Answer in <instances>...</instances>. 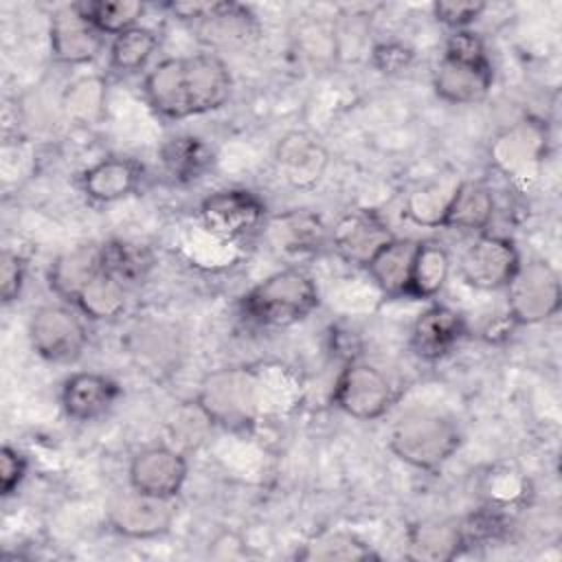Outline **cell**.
Here are the masks:
<instances>
[{
  "label": "cell",
  "instance_id": "22",
  "mask_svg": "<svg viewBox=\"0 0 562 562\" xmlns=\"http://www.w3.org/2000/svg\"><path fill=\"white\" fill-rule=\"evenodd\" d=\"M494 215L492 191L474 180H461L454 187L441 226L459 231H483Z\"/></svg>",
  "mask_w": 562,
  "mask_h": 562
},
{
  "label": "cell",
  "instance_id": "12",
  "mask_svg": "<svg viewBox=\"0 0 562 562\" xmlns=\"http://www.w3.org/2000/svg\"><path fill=\"white\" fill-rule=\"evenodd\" d=\"M187 459L169 446H151L134 454L130 463V487L143 494L176 498L187 481Z\"/></svg>",
  "mask_w": 562,
  "mask_h": 562
},
{
  "label": "cell",
  "instance_id": "11",
  "mask_svg": "<svg viewBox=\"0 0 562 562\" xmlns=\"http://www.w3.org/2000/svg\"><path fill=\"white\" fill-rule=\"evenodd\" d=\"M178 509L173 498H160L143 492H127L110 501L108 525L125 538H156L169 531Z\"/></svg>",
  "mask_w": 562,
  "mask_h": 562
},
{
  "label": "cell",
  "instance_id": "16",
  "mask_svg": "<svg viewBox=\"0 0 562 562\" xmlns=\"http://www.w3.org/2000/svg\"><path fill=\"white\" fill-rule=\"evenodd\" d=\"M121 386L105 373L77 371L61 386V408L70 419L94 422L119 400Z\"/></svg>",
  "mask_w": 562,
  "mask_h": 562
},
{
  "label": "cell",
  "instance_id": "4",
  "mask_svg": "<svg viewBox=\"0 0 562 562\" xmlns=\"http://www.w3.org/2000/svg\"><path fill=\"white\" fill-rule=\"evenodd\" d=\"M259 378L246 367H228L209 373L200 382L195 404L211 424L244 430L259 415Z\"/></svg>",
  "mask_w": 562,
  "mask_h": 562
},
{
  "label": "cell",
  "instance_id": "1",
  "mask_svg": "<svg viewBox=\"0 0 562 562\" xmlns=\"http://www.w3.org/2000/svg\"><path fill=\"white\" fill-rule=\"evenodd\" d=\"M233 79L226 64L213 53L167 57L143 81L147 103L167 119H189L222 108L231 97Z\"/></svg>",
  "mask_w": 562,
  "mask_h": 562
},
{
  "label": "cell",
  "instance_id": "19",
  "mask_svg": "<svg viewBox=\"0 0 562 562\" xmlns=\"http://www.w3.org/2000/svg\"><path fill=\"white\" fill-rule=\"evenodd\" d=\"M101 270L103 244H81L53 259V263L48 266V285L57 296L75 301L81 288L92 281Z\"/></svg>",
  "mask_w": 562,
  "mask_h": 562
},
{
  "label": "cell",
  "instance_id": "14",
  "mask_svg": "<svg viewBox=\"0 0 562 562\" xmlns=\"http://www.w3.org/2000/svg\"><path fill=\"white\" fill-rule=\"evenodd\" d=\"M50 55L59 64L92 61L103 48V35L81 15L77 4H66L50 15Z\"/></svg>",
  "mask_w": 562,
  "mask_h": 562
},
{
  "label": "cell",
  "instance_id": "10",
  "mask_svg": "<svg viewBox=\"0 0 562 562\" xmlns=\"http://www.w3.org/2000/svg\"><path fill=\"white\" fill-rule=\"evenodd\" d=\"M520 266V255L512 239L481 233L461 255L459 270L465 283L479 290H501Z\"/></svg>",
  "mask_w": 562,
  "mask_h": 562
},
{
  "label": "cell",
  "instance_id": "32",
  "mask_svg": "<svg viewBox=\"0 0 562 562\" xmlns=\"http://www.w3.org/2000/svg\"><path fill=\"white\" fill-rule=\"evenodd\" d=\"M454 184L430 182L406 198V215L419 226H441L450 198L454 193Z\"/></svg>",
  "mask_w": 562,
  "mask_h": 562
},
{
  "label": "cell",
  "instance_id": "18",
  "mask_svg": "<svg viewBox=\"0 0 562 562\" xmlns=\"http://www.w3.org/2000/svg\"><path fill=\"white\" fill-rule=\"evenodd\" d=\"M140 178L143 167L134 158L110 156L83 171L81 189L94 202H116L127 198L138 187Z\"/></svg>",
  "mask_w": 562,
  "mask_h": 562
},
{
  "label": "cell",
  "instance_id": "8",
  "mask_svg": "<svg viewBox=\"0 0 562 562\" xmlns=\"http://www.w3.org/2000/svg\"><path fill=\"white\" fill-rule=\"evenodd\" d=\"M395 400L389 375L369 362H349L334 386V402L340 411L356 419L382 417Z\"/></svg>",
  "mask_w": 562,
  "mask_h": 562
},
{
  "label": "cell",
  "instance_id": "20",
  "mask_svg": "<svg viewBox=\"0 0 562 562\" xmlns=\"http://www.w3.org/2000/svg\"><path fill=\"white\" fill-rule=\"evenodd\" d=\"M465 549L461 522L424 520L406 533V558L417 562H448Z\"/></svg>",
  "mask_w": 562,
  "mask_h": 562
},
{
  "label": "cell",
  "instance_id": "35",
  "mask_svg": "<svg viewBox=\"0 0 562 562\" xmlns=\"http://www.w3.org/2000/svg\"><path fill=\"white\" fill-rule=\"evenodd\" d=\"M26 468H29L26 457L18 448L4 443L0 450V494L2 496H11L20 487V483L26 476Z\"/></svg>",
  "mask_w": 562,
  "mask_h": 562
},
{
  "label": "cell",
  "instance_id": "2",
  "mask_svg": "<svg viewBox=\"0 0 562 562\" xmlns=\"http://www.w3.org/2000/svg\"><path fill=\"white\" fill-rule=\"evenodd\" d=\"M494 81L485 44L472 29L452 31L432 72L435 94L454 105L479 103Z\"/></svg>",
  "mask_w": 562,
  "mask_h": 562
},
{
  "label": "cell",
  "instance_id": "24",
  "mask_svg": "<svg viewBox=\"0 0 562 562\" xmlns=\"http://www.w3.org/2000/svg\"><path fill=\"white\" fill-rule=\"evenodd\" d=\"M279 169L285 173L296 187L314 184L325 169V151L323 147L310 138L307 134H288L277 147Z\"/></svg>",
  "mask_w": 562,
  "mask_h": 562
},
{
  "label": "cell",
  "instance_id": "30",
  "mask_svg": "<svg viewBox=\"0 0 562 562\" xmlns=\"http://www.w3.org/2000/svg\"><path fill=\"white\" fill-rule=\"evenodd\" d=\"M299 560H316V562H356L378 558L371 547L349 531H325L314 536L303 544L296 553Z\"/></svg>",
  "mask_w": 562,
  "mask_h": 562
},
{
  "label": "cell",
  "instance_id": "23",
  "mask_svg": "<svg viewBox=\"0 0 562 562\" xmlns=\"http://www.w3.org/2000/svg\"><path fill=\"white\" fill-rule=\"evenodd\" d=\"M213 149L193 134H178L162 143L160 162L178 182H195L213 167Z\"/></svg>",
  "mask_w": 562,
  "mask_h": 562
},
{
  "label": "cell",
  "instance_id": "33",
  "mask_svg": "<svg viewBox=\"0 0 562 562\" xmlns=\"http://www.w3.org/2000/svg\"><path fill=\"white\" fill-rule=\"evenodd\" d=\"M105 86L99 77H81L64 92V110L79 123H94L103 114Z\"/></svg>",
  "mask_w": 562,
  "mask_h": 562
},
{
  "label": "cell",
  "instance_id": "37",
  "mask_svg": "<svg viewBox=\"0 0 562 562\" xmlns=\"http://www.w3.org/2000/svg\"><path fill=\"white\" fill-rule=\"evenodd\" d=\"M413 59V50L400 42H386L373 48V64L382 72H400L404 70Z\"/></svg>",
  "mask_w": 562,
  "mask_h": 562
},
{
  "label": "cell",
  "instance_id": "3",
  "mask_svg": "<svg viewBox=\"0 0 562 562\" xmlns=\"http://www.w3.org/2000/svg\"><path fill=\"white\" fill-rule=\"evenodd\" d=\"M318 305V290L299 268L279 270L241 296V312L263 327H285L307 318Z\"/></svg>",
  "mask_w": 562,
  "mask_h": 562
},
{
  "label": "cell",
  "instance_id": "15",
  "mask_svg": "<svg viewBox=\"0 0 562 562\" xmlns=\"http://www.w3.org/2000/svg\"><path fill=\"white\" fill-rule=\"evenodd\" d=\"M544 130L533 121H520L505 130L492 143V160L496 167L514 180H527L536 173V167L544 154Z\"/></svg>",
  "mask_w": 562,
  "mask_h": 562
},
{
  "label": "cell",
  "instance_id": "29",
  "mask_svg": "<svg viewBox=\"0 0 562 562\" xmlns=\"http://www.w3.org/2000/svg\"><path fill=\"white\" fill-rule=\"evenodd\" d=\"M151 268L154 255L147 246L123 239L103 244V270L116 277L121 283H140Z\"/></svg>",
  "mask_w": 562,
  "mask_h": 562
},
{
  "label": "cell",
  "instance_id": "26",
  "mask_svg": "<svg viewBox=\"0 0 562 562\" xmlns=\"http://www.w3.org/2000/svg\"><path fill=\"white\" fill-rule=\"evenodd\" d=\"M268 233L277 248L292 252L314 250L325 241L327 235L323 222L307 211H290L270 220Z\"/></svg>",
  "mask_w": 562,
  "mask_h": 562
},
{
  "label": "cell",
  "instance_id": "6",
  "mask_svg": "<svg viewBox=\"0 0 562 562\" xmlns=\"http://www.w3.org/2000/svg\"><path fill=\"white\" fill-rule=\"evenodd\" d=\"M505 290L507 314L516 325H536L560 312V277L542 259H531L527 263L520 261Z\"/></svg>",
  "mask_w": 562,
  "mask_h": 562
},
{
  "label": "cell",
  "instance_id": "27",
  "mask_svg": "<svg viewBox=\"0 0 562 562\" xmlns=\"http://www.w3.org/2000/svg\"><path fill=\"white\" fill-rule=\"evenodd\" d=\"M79 312L92 321H112L125 310V283L101 270L75 296Z\"/></svg>",
  "mask_w": 562,
  "mask_h": 562
},
{
  "label": "cell",
  "instance_id": "31",
  "mask_svg": "<svg viewBox=\"0 0 562 562\" xmlns=\"http://www.w3.org/2000/svg\"><path fill=\"white\" fill-rule=\"evenodd\" d=\"M158 48V35L147 26H132L121 35L112 37L110 66L116 72H138L145 68L149 57Z\"/></svg>",
  "mask_w": 562,
  "mask_h": 562
},
{
  "label": "cell",
  "instance_id": "5",
  "mask_svg": "<svg viewBox=\"0 0 562 562\" xmlns=\"http://www.w3.org/2000/svg\"><path fill=\"white\" fill-rule=\"evenodd\" d=\"M461 446L459 426L437 413L415 411L402 415L389 437V448L404 463L419 470H435Z\"/></svg>",
  "mask_w": 562,
  "mask_h": 562
},
{
  "label": "cell",
  "instance_id": "21",
  "mask_svg": "<svg viewBox=\"0 0 562 562\" xmlns=\"http://www.w3.org/2000/svg\"><path fill=\"white\" fill-rule=\"evenodd\" d=\"M419 241L393 237L364 266L373 283L389 296H404Z\"/></svg>",
  "mask_w": 562,
  "mask_h": 562
},
{
  "label": "cell",
  "instance_id": "7",
  "mask_svg": "<svg viewBox=\"0 0 562 562\" xmlns=\"http://www.w3.org/2000/svg\"><path fill=\"white\" fill-rule=\"evenodd\" d=\"M29 338L40 358L68 364L81 358L88 345V329L77 312L64 305H42L31 314Z\"/></svg>",
  "mask_w": 562,
  "mask_h": 562
},
{
  "label": "cell",
  "instance_id": "34",
  "mask_svg": "<svg viewBox=\"0 0 562 562\" xmlns=\"http://www.w3.org/2000/svg\"><path fill=\"white\" fill-rule=\"evenodd\" d=\"M483 11H485V2H479V0H439L432 4L435 20L452 31L470 29V24L479 20Z\"/></svg>",
  "mask_w": 562,
  "mask_h": 562
},
{
  "label": "cell",
  "instance_id": "17",
  "mask_svg": "<svg viewBox=\"0 0 562 562\" xmlns=\"http://www.w3.org/2000/svg\"><path fill=\"white\" fill-rule=\"evenodd\" d=\"M465 318L448 305H430L411 329V349L422 360H439L465 336Z\"/></svg>",
  "mask_w": 562,
  "mask_h": 562
},
{
  "label": "cell",
  "instance_id": "13",
  "mask_svg": "<svg viewBox=\"0 0 562 562\" xmlns=\"http://www.w3.org/2000/svg\"><path fill=\"white\" fill-rule=\"evenodd\" d=\"M389 224L371 209H358L342 215L331 228L334 250L349 263L367 266L371 257L393 239Z\"/></svg>",
  "mask_w": 562,
  "mask_h": 562
},
{
  "label": "cell",
  "instance_id": "28",
  "mask_svg": "<svg viewBox=\"0 0 562 562\" xmlns=\"http://www.w3.org/2000/svg\"><path fill=\"white\" fill-rule=\"evenodd\" d=\"M75 4L101 35L112 37L132 26H138V20L145 11L143 2L138 0H81Z\"/></svg>",
  "mask_w": 562,
  "mask_h": 562
},
{
  "label": "cell",
  "instance_id": "25",
  "mask_svg": "<svg viewBox=\"0 0 562 562\" xmlns=\"http://www.w3.org/2000/svg\"><path fill=\"white\" fill-rule=\"evenodd\" d=\"M450 274V255L439 241H419L406 294L408 299H432L441 292Z\"/></svg>",
  "mask_w": 562,
  "mask_h": 562
},
{
  "label": "cell",
  "instance_id": "36",
  "mask_svg": "<svg viewBox=\"0 0 562 562\" xmlns=\"http://www.w3.org/2000/svg\"><path fill=\"white\" fill-rule=\"evenodd\" d=\"M22 283H24V261L18 252H13L11 248H4L2 257H0V296H2V303H13L22 292Z\"/></svg>",
  "mask_w": 562,
  "mask_h": 562
},
{
  "label": "cell",
  "instance_id": "9",
  "mask_svg": "<svg viewBox=\"0 0 562 562\" xmlns=\"http://www.w3.org/2000/svg\"><path fill=\"white\" fill-rule=\"evenodd\" d=\"M266 204L248 189H222L200 204L202 226L217 239H239L263 224Z\"/></svg>",
  "mask_w": 562,
  "mask_h": 562
}]
</instances>
